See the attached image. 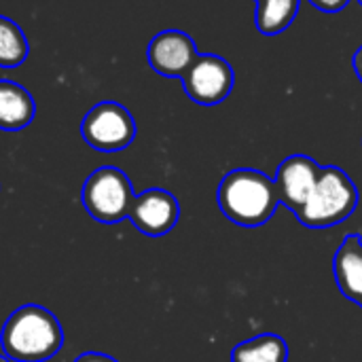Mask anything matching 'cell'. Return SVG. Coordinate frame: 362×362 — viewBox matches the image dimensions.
Wrapping results in <instances>:
<instances>
[{
    "instance_id": "cell-19",
    "label": "cell",
    "mask_w": 362,
    "mask_h": 362,
    "mask_svg": "<svg viewBox=\"0 0 362 362\" xmlns=\"http://www.w3.org/2000/svg\"><path fill=\"white\" fill-rule=\"evenodd\" d=\"M358 2H361V4H362V0H358Z\"/></svg>"
},
{
    "instance_id": "cell-17",
    "label": "cell",
    "mask_w": 362,
    "mask_h": 362,
    "mask_svg": "<svg viewBox=\"0 0 362 362\" xmlns=\"http://www.w3.org/2000/svg\"><path fill=\"white\" fill-rule=\"evenodd\" d=\"M352 66H354V72H356L358 81L362 83V45L356 49V53H354V57H352Z\"/></svg>"
},
{
    "instance_id": "cell-12",
    "label": "cell",
    "mask_w": 362,
    "mask_h": 362,
    "mask_svg": "<svg viewBox=\"0 0 362 362\" xmlns=\"http://www.w3.org/2000/svg\"><path fill=\"white\" fill-rule=\"evenodd\" d=\"M301 0H257L255 25L263 36H278L291 28Z\"/></svg>"
},
{
    "instance_id": "cell-4",
    "label": "cell",
    "mask_w": 362,
    "mask_h": 362,
    "mask_svg": "<svg viewBox=\"0 0 362 362\" xmlns=\"http://www.w3.org/2000/svg\"><path fill=\"white\" fill-rule=\"evenodd\" d=\"M134 197L136 193L127 174L115 165L93 170L81 189L83 208L91 218L104 225H115L127 218Z\"/></svg>"
},
{
    "instance_id": "cell-18",
    "label": "cell",
    "mask_w": 362,
    "mask_h": 362,
    "mask_svg": "<svg viewBox=\"0 0 362 362\" xmlns=\"http://www.w3.org/2000/svg\"><path fill=\"white\" fill-rule=\"evenodd\" d=\"M0 362H11V361H8V358H6V356H4V354L0 352Z\"/></svg>"
},
{
    "instance_id": "cell-3",
    "label": "cell",
    "mask_w": 362,
    "mask_h": 362,
    "mask_svg": "<svg viewBox=\"0 0 362 362\" xmlns=\"http://www.w3.org/2000/svg\"><path fill=\"white\" fill-rule=\"evenodd\" d=\"M358 206V189L354 180L337 165L320 170V178L297 218L308 229H329L354 214Z\"/></svg>"
},
{
    "instance_id": "cell-16",
    "label": "cell",
    "mask_w": 362,
    "mask_h": 362,
    "mask_svg": "<svg viewBox=\"0 0 362 362\" xmlns=\"http://www.w3.org/2000/svg\"><path fill=\"white\" fill-rule=\"evenodd\" d=\"M74 362H119V361H115L112 356L102 354V352H85V354L76 356Z\"/></svg>"
},
{
    "instance_id": "cell-13",
    "label": "cell",
    "mask_w": 362,
    "mask_h": 362,
    "mask_svg": "<svg viewBox=\"0 0 362 362\" xmlns=\"http://www.w3.org/2000/svg\"><path fill=\"white\" fill-rule=\"evenodd\" d=\"M231 362H288V346L280 335L263 333L238 344Z\"/></svg>"
},
{
    "instance_id": "cell-7",
    "label": "cell",
    "mask_w": 362,
    "mask_h": 362,
    "mask_svg": "<svg viewBox=\"0 0 362 362\" xmlns=\"http://www.w3.org/2000/svg\"><path fill=\"white\" fill-rule=\"evenodd\" d=\"M127 218L140 233L161 238L176 227L180 218V204L165 189H146L134 197Z\"/></svg>"
},
{
    "instance_id": "cell-20",
    "label": "cell",
    "mask_w": 362,
    "mask_h": 362,
    "mask_svg": "<svg viewBox=\"0 0 362 362\" xmlns=\"http://www.w3.org/2000/svg\"><path fill=\"white\" fill-rule=\"evenodd\" d=\"M255 2H257V0H255Z\"/></svg>"
},
{
    "instance_id": "cell-5",
    "label": "cell",
    "mask_w": 362,
    "mask_h": 362,
    "mask_svg": "<svg viewBox=\"0 0 362 362\" xmlns=\"http://www.w3.org/2000/svg\"><path fill=\"white\" fill-rule=\"evenodd\" d=\"M83 140L100 153H119L136 138V121L119 102H100L81 121Z\"/></svg>"
},
{
    "instance_id": "cell-11",
    "label": "cell",
    "mask_w": 362,
    "mask_h": 362,
    "mask_svg": "<svg viewBox=\"0 0 362 362\" xmlns=\"http://www.w3.org/2000/svg\"><path fill=\"white\" fill-rule=\"evenodd\" d=\"M36 117V102L32 93L8 78H0V129L19 132Z\"/></svg>"
},
{
    "instance_id": "cell-8",
    "label": "cell",
    "mask_w": 362,
    "mask_h": 362,
    "mask_svg": "<svg viewBox=\"0 0 362 362\" xmlns=\"http://www.w3.org/2000/svg\"><path fill=\"white\" fill-rule=\"evenodd\" d=\"M320 170H322V165H318L308 155L286 157L278 165L276 176H274L278 202L297 214L305 206L308 197L312 195V191L320 178Z\"/></svg>"
},
{
    "instance_id": "cell-1",
    "label": "cell",
    "mask_w": 362,
    "mask_h": 362,
    "mask_svg": "<svg viewBox=\"0 0 362 362\" xmlns=\"http://www.w3.org/2000/svg\"><path fill=\"white\" fill-rule=\"evenodd\" d=\"M64 346V329L53 312L28 303L17 308L0 331V352L11 362H47Z\"/></svg>"
},
{
    "instance_id": "cell-15",
    "label": "cell",
    "mask_w": 362,
    "mask_h": 362,
    "mask_svg": "<svg viewBox=\"0 0 362 362\" xmlns=\"http://www.w3.org/2000/svg\"><path fill=\"white\" fill-rule=\"evenodd\" d=\"M308 2L322 13H339L341 8L348 6L350 0H308Z\"/></svg>"
},
{
    "instance_id": "cell-2",
    "label": "cell",
    "mask_w": 362,
    "mask_h": 362,
    "mask_svg": "<svg viewBox=\"0 0 362 362\" xmlns=\"http://www.w3.org/2000/svg\"><path fill=\"white\" fill-rule=\"evenodd\" d=\"M216 202L223 216L246 229L263 227L280 206L274 178L252 168H238L225 174Z\"/></svg>"
},
{
    "instance_id": "cell-9",
    "label": "cell",
    "mask_w": 362,
    "mask_h": 362,
    "mask_svg": "<svg viewBox=\"0 0 362 362\" xmlns=\"http://www.w3.org/2000/svg\"><path fill=\"white\" fill-rule=\"evenodd\" d=\"M199 51L195 40L182 30H163L155 34L146 47L148 66L170 78H182V74L193 66Z\"/></svg>"
},
{
    "instance_id": "cell-14",
    "label": "cell",
    "mask_w": 362,
    "mask_h": 362,
    "mask_svg": "<svg viewBox=\"0 0 362 362\" xmlns=\"http://www.w3.org/2000/svg\"><path fill=\"white\" fill-rule=\"evenodd\" d=\"M30 53L23 30L0 15V68H19Z\"/></svg>"
},
{
    "instance_id": "cell-10",
    "label": "cell",
    "mask_w": 362,
    "mask_h": 362,
    "mask_svg": "<svg viewBox=\"0 0 362 362\" xmlns=\"http://www.w3.org/2000/svg\"><path fill=\"white\" fill-rule=\"evenodd\" d=\"M335 282L341 295L362 308V240L361 235H348L333 259Z\"/></svg>"
},
{
    "instance_id": "cell-6",
    "label": "cell",
    "mask_w": 362,
    "mask_h": 362,
    "mask_svg": "<svg viewBox=\"0 0 362 362\" xmlns=\"http://www.w3.org/2000/svg\"><path fill=\"white\" fill-rule=\"evenodd\" d=\"M180 81L189 100L202 106H216L231 95L235 87V72L225 57L199 53Z\"/></svg>"
}]
</instances>
